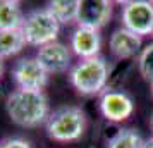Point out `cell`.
Masks as SVG:
<instances>
[{
  "label": "cell",
  "instance_id": "cell-1",
  "mask_svg": "<svg viewBox=\"0 0 153 148\" xmlns=\"http://www.w3.org/2000/svg\"><path fill=\"white\" fill-rule=\"evenodd\" d=\"M5 110L10 120L21 127H38L50 115L48 98L43 91L14 90L5 100Z\"/></svg>",
  "mask_w": 153,
  "mask_h": 148
},
{
  "label": "cell",
  "instance_id": "cell-2",
  "mask_svg": "<svg viewBox=\"0 0 153 148\" xmlns=\"http://www.w3.org/2000/svg\"><path fill=\"white\" fill-rule=\"evenodd\" d=\"M69 81L77 93L84 97H93L103 93L108 81V64L105 57H91L83 59L71 69Z\"/></svg>",
  "mask_w": 153,
  "mask_h": 148
},
{
  "label": "cell",
  "instance_id": "cell-3",
  "mask_svg": "<svg viewBox=\"0 0 153 148\" xmlns=\"http://www.w3.org/2000/svg\"><path fill=\"white\" fill-rule=\"evenodd\" d=\"M45 129L50 140L59 143L77 141L86 131V114L81 107L65 105L50 112L45 122Z\"/></svg>",
  "mask_w": 153,
  "mask_h": 148
},
{
  "label": "cell",
  "instance_id": "cell-4",
  "mask_svg": "<svg viewBox=\"0 0 153 148\" xmlns=\"http://www.w3.org/2000/svg\"><path fill=\"white\" fill-rule=\"evenodd\" d=\"M21 29L28 45L42 48L48 43L57 42V36L60 33V22L48 9H36L24 17Z\"/></svg>",
  "mask_w": 153,
  "mask_h": 148
},
{
  "label": "cell",
  "instance_id": "cell-5",
  "mask_svg": "<svg viewBox=\"0 0 153 148\" xmlns=\"http://www.w3.org/2000/svg\"><path fill=\"white\" fill-rule=\"evenodd\" d=\"M122 28L143 36L153 33V2L131 0L122 4Z\"/></svg>",
  "mask_w": 153,
  "mask_h": 148
},
{
  "label": "cell",
  "instance_id": "cell-6",
  "mask_svg": "<svg viewBox=\"0 0 153 148\" xmlns=\"http://www.w3.org/2000/svg\"><path fill=\"white\" fill-rule=\"evenodd\" d=\"M12 78L19 90L43 91V88L48 83V72L36 57H24L14 64Z\"/></svg>",
  "mask_w": 153,
  "mask_h": 148
},
{
  "label": "cell",
  "instance_id": "cell-7",
  "mask_svg": "<svg viewBox=\"0 0 153 148\" xmlns=\"http://www.w3.org/2000/svg\"><path fill=\"white\" fill-rule=\"evenodd\" d=\"M100 112L107 120L122 122L134 112V102L126 91L107 88L100 95Z\"/></svg>",
  "mask_w": 153,
  "mask_h": 148
},
{
  "label": "cell",
  "instance_id": "cell-8",
  "mask_svg": "<svg viewBox=\"0 0 153 148\" xmlns=\"http://www.w3.org/2000/svg\"><path fill=\"white\" fill-rule=\"evenodd\" d=\"M112 17V2L108 0H79L77 24L83 28L100 29Z\"/></svg>",
  "mask_w": 153,
  "mask_h": 148
},
{
  "label": "cell",
  "instance_id": "cell-9",
  "mask_svg": "<svg viewBox=\"0 0 153 148\" xmlns=\"http://www.w3.org/2000/svg\"><path fill=\"white\" fill-rule=\"evenodd\" d=\"M36 59L40 60V64L45 67L48 74H59V72H65L71 67L72 50L65 47L64 43L53 42L38 48Z\"/></svg>",
  "mask_w": 153,
  "mask_h": 148
},
{
  "label": "cell",
  "instance_id": "cell-10",
  "mask_svg": "<svg viewBox=\"0 0 153 148\" xmlns=\"http://www.w3.org/2000/svg\"><path fill=\"white\" fill-rule=\"evenodd\" d=\"M100 48H102V36H100V31H97V29L77 26L76 31L71 36V50L81 60L98 57Z\"/></svg>",
  "mask_w": 153,
  "mask_h": 148
},
{
  "label": "cell",
  "instance_id": "cell-11",
  "mask_svg": "<svg viewBox=\"0 0 153 148\" xmlns=\"http://www.w3.org/2000/svg\"><path fill=\"white\" fill-rule=\"evenodd\" d=\"M141 45H143V38L126 28L115 29L108 40V48L117 59L136 57L138 54H141Z\"/></svg>",
  "mask_w": 153,
  "mask_h": 148
},
{
  "label": "cell",
  "instance_id": "cell-12",
  "mask_svg": "<svg viewBox=\"0 0 153 148\" xmlns=\"http://www.w3.org/2000/svg\"><path fill=\"white\" fill-rule=\"evenodd\" d=\"M26 16L22 14L21 4L16 0H0V31L21 29Z\"/></svg>",
  "mask_w": 153,
  "mask_h": 148
},
{
  "label": "cell",
  "instance_id": "cell-13",
  "mask_svg": "<svg viewBox=\"0 0 153 148\" xmlns=\"http://www.w3.org/2000/svg\"><path fill=\"white\" fill-rule=\"evenodd\" d=\"M60 24H71L77 21L79 0H53L47 7Z\"/></svg>",
  "mask_w": 153,
  "mask_h": 148
},
{
  "label": "cell",
  "instance_id": "cell-14",
  "mask_svg": "<svg viewBox=\"0 0 153 148\" xmlns=\"http://www.w3.org/2000/svg\"><path fill=\"white\" fill-rule=\"evenodd\" d=\"M26 45L22 29H12V31H0V57L7 59V57L17 55Z\"/></svg>",
  "mask_w": 153,
  "mask_h": 148
},
{
  "label": "cell",
  "instance_id": "cell-15",
  "mask_svg": "<svg viewBox=\"0 0 153 148\" xmlns=\"http://www.w3.org/2000/svg\"><path fill=\"white\" fill-rule=\"evenodd\" d=\"M145 140L136 129L124 127L119 129L117 133L107 141V148H143Z\"/></svg>",
  "mask_w": 153,
  "mask_h": 148
},
{
  "label": "cell",
  "instance_id": "cell-16",
  "mask_svg": "<svg viewBox=\"0 0 153 148\" xmlns=\"http://www.w3.org/2000/svg\"><path fill=\"white\" fill-rule=\"evenodd\" d=\"M138 69L139 74L150 81V85L153 83V42L148 43L145 48L141 50V54L138 57Z\"/></svg>",
  "mask_w": 153,
  "mask_h": 148
},
{
  "label": "cell",
  "instance_id": "cell-17",
  "mask_svg": "<svg viewBox=\"0 0 153 148\" xmlns=\"http://www.w3.org/2000/svg\"><path fill=\"white\" fill-rule=\"evenodd\" d=\"M0 148H33L31 143L24 138H17V136H10V138H4L0 141Z\"/></svg>",
  "mask_w": 153,
  "mask_h": 148
},
{
  "label": "cell",
  "instance_id": "cell-18",
  "mask_svg": "<svg viewBox=\"0 0 153 148\" xmlns=\"http://www.w3.org/2000/svg\"><path fill=\"white\" fill-rule=\"evenodd\" d=\"M143 148H153V136H152V138H148V140H145Z\"/></svg>",
  "mask_w": 153,
  "mask_h": 148
},
{
  "label": "cell",
  "instance_id": "cell-19",
  "mask_svg": "<svg viewBox=\"0 0 153 148\" xmlns=\"http://www.w3.org/2000/svg\"><path fill=\"white\" fill-rule=\"evenodd\" d=\"M2 74H4V59L0 57V79H2Z\"/></svg>",
  "mask_w": 153,
  "mask_h": 148
},
{
  "label": "cell",
  "instance_id": "cell-20",
  "mask_svg": "<svg viewBox=\"0 0 153 148\" xmlns=\"http://www.w3.org/2000/svg\"><path fill=\"white\" fill-rule=\"evenodd\" d=\"M150 127H152V131H153V112H152V117H150Z\"/></svg>",
  "mask_w": 153,
  "mask_h": 148
},
{
  "label": "cell",
  "instance_id": "cell-21",
  "mask_svg": "<svg viewBox=\"0 0 153 148\" xmlns=\"http://www.w3.org/2000/svg\"><path fill=\"white\" fill-rule=\"evenodd\" d=\"M150 90H152V95H153V83L150 85Z\"/></svg>",
  "mask_w": 153,
  "mask_h": 148
}]
</instances>
